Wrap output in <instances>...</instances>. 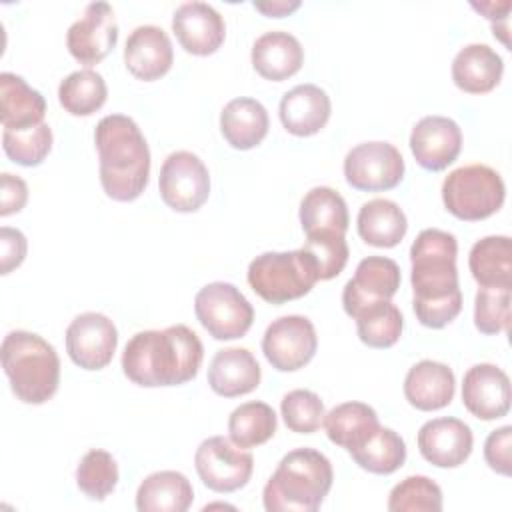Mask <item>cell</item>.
Listing matches in <instances>:
<instances>
[{
    "label": "cell",
    "instance_id": "cell-5",
    "mask_svg": "<svg viewBox=\"0 0 512 512\" xmlns=\"http://www.w3.org/2000/svg\"><path fill=\"white\" fill-rule=\"evenodd\" d=\"M2 368L14 396L24 404H44L60 384V358L50 342L28 330H12L2 340Z\"/></svg>",
    "mask_w": 512,
    "mask_h": 512
},
{
    "label": "cell",
    "instance_id": "cell-19",
    "mask_svg": "<svg viewBox=\"0 0 512 512\" xmlns=\"http://www.w3.org/2000/svg\"><path fill=\"white\" fill-rule=\"evenodd\" d=\"M172 30L180 46L194 56L214 54L226 36L222 14L206 2H184L172 16Z\"/></svg>",
    "mask_w": 512,
    "mask_h": 512
},
{
    "label": "cell",
    "instance_id": "cell-34",
    "mask_svg": "<svg viewBox=\"0 0 512 512\" xmlns=\"http://www.w3.org/2000/svg\"><path fill=\"white\" fill-rule=\"evenodd\" d=\"M276 432V414L266 402H244L228 418L230 440L238 448H256Z\"/></svg>",
    "mask_w": 512,
    "mask_h": 512
},
{
    "label": "cell",
    "instance_id": "cell-38",
    "mask_svg": "<svg viewBox=\"0 0 512 512\" xmlns=\"http://www.w3.org/2000/svg\"><path fill=\"white\" fill-rule=\"evenodd\" d=\"M390 512H440L442 490L428 476H408L388 496Z\"/></svg>",
    "mask_w": 512,
    "mask_h": 512
},
{
    "label": "cell",
    "instance_id": "cell-41",
    "mask_svg": "<svg viewBox=\"0 0 512 512\" xmlns=\"http://www.w3.org/2000/svg\"><path fill=\"white\" fill-rule=\"evenodd\" d=\"M474 326L482 334L510 328V288H480L474 298Z\"/></svg>",
    "mask_w": 512,
    "mask_h": 512
},
{
    "label": "cell",
    "instance_id": "cell-46",
    "mask_svg": "<svg viewBox=\"0 0 512 512\" xmlns=\"http://www.w3.org/2000/svg\"><path fill=\"white\" fill-rule=\"evenodd\" d=\"M254 8L270 18H282L292 14L300 8V0H268V2H254Z\"/></svg>",
    "mask_w": 512,
    "mask_h": 512
},
{
    "label": "cell",
    "instance_id": "cell-18",
    "mask_svg": "<svg viewBox=\"0 0 512 512\" xmlns=\"http://www.w3.org/2000/svg\"><path fill=\"white\" fill-rule=\"evenodd\" d=\"M474 446L472 430L458 418H434L418 430V450L438 468H456L466 462Z\"/></svg>",
    "mask_w": 512,
    "mask_h": 512
},
{
    "label": "cell",
    "instance_id": "cell-9",
    "mask_svg": "<svg viewBox=\"0 0 512 512\" xmlns=\"http://www.w3.org/2000/svg\"><path fill=\"white\" fill-rule=\"evenodd\" d=\"M194 466L206 488L228 494L248 484L254 470V458L230 438L210 436L196 448Z\"/></svg>",
    "mask_w": 512,
    "mask_h": 512
},
{
    "label": "cell",
    "instance_id": "cell-7",
    "mask_svg": "<svg viewBox=\"0 0 512 512\" xmlns=\"http://www.w3.org/2000/svg\"><path fill=\"white\" fill-rule=\"evenodd\" d=\"M504 196V180L486 164L460 166L442 182V202L446 210L466 222L496 214L504 204Z\"/></svg>",
    "mask_w": 512,
    "mask_h": 512
},
{
    "label": "cell",
    "instance_id": "cell-36",
    "mask_svg": "<svg viewBox=\"0 0 512 512\" xmlns=\"http://www.w3.org/2000/svg\"><path fill=\"white\" fill-rule=\"evenodd\" d=\"M352 460L372 474H392L406 460V444L392 428H378L360 448L350 452Z\"/></svg>",
    "mask_w": 512,
    "mask_h": 512
},
{
    "label": "cell",
    "instance_id": "cell-10",
    "mask_svg": "<svg viewBox=\"0 0 512 512\" xmlns=\"http://www.w3.org/2000/svg\"><path fill=\"white\" fill-rule=\"evenodd\" d=\"M160 196L176 212H196L210 194L206 164L188 150L168 154L158 178Z\"/></svg>",
    "mask_w": 512,
    "mask_h": 512
},
{
    "label": "cell",
    "instance_id": "cell-30",
    "mask_svg": "<svg viewBox=\"0 0 512 512\" xmlns=\"http://www.w3.org/2000/svg\"><path fill=\"white\" fill-rule=\"evenodd\" d=\"M324 428L330 442L348 454L360 448L378 428V414L364 402H342L324 416Z\"/></svg>",
    "mask_w": 512,
    "mask_h": 512
},
{
    "label": "cell",
    "instance_id": "cell-15",
    "mask_svg": "<svg viewBox=\"0 0 512 512\" xmlns=\"http://www.w3.org/2000/svg\"><path fill=\"white\" fill-rule=\"evenodd\" d=\"M400 268L392 258L368 256L358 262L356 274L342 290L344 312L354 318L362 308L390 300L400 288Z\"/></svg>",
    "mask_w": 512,
    "mask_h": 512
},
{
    "label": "cell",
    "instance_id": "cell-16",
    "mask_svg": "<svg viewBox=\"0 0 512 512\" xmlns=\"http://www.w3.org/2000/svg\"><path fill=\"white\" fill-rule=\"evenodd\" d=\"M462 130L448 116H424L410 134V150L416 162L430 172L448 168L460 154Z\"/></svg>",
    "mask_w": 512,
    "mask_h": 512
},
{
    "label": "cell",
    "instance_id": "cell-22",
    "mask_svg": "<svg viewBox=\"0 0 512 512\" xmlns=\"http://www.w3.org/2000/svg\"><path fill=\"white\" fill-rule=\"evenodd\" d=\"M456 378L452 368L436 360H420L404 378V396L416 410L432 412L448 406L454 398Z\"/></svg>",
    "mask_w": 512,
    "mask_h": 512
},
{
    "label": "cell",
    "instance_id": "cell-3",
    "mask_svg": "<svg viewBox=\"0 0 512 512\" xmlns=\"http://www.w3.org/2000/svg\"><path fill=\"white\" fill-rule=\"evenodd\" d=\"M100 160V184L108 198L136 200L150 176V150L138 124L124 114L104 116L94 130Z\"/></svg>",
    "mask_w": 512,
    "mask_h": 512
},
{
    "label": "cell",
    "instance_id": "cell-13",
    "mask_svg": "<svg viewBox=\"0 0 512 512\" xmlns=\"http://www.w3.org/2000/svg\"><path fill=\"white\" fill-rule=\"evenodd\" d=\"M118 346L114 322L100 312L78 314L66 328V352L84 370H102Z\"/></svg>",
    "mask_w": 512,
    "mask_h": 512
},
{
    "label": "cell",
    "instance_id": "cell-43",
    "mask_svg": "<svg viewBox=\"0 0 512 512\" xmlns=\"http://www.w3.org/2000/svg\"><path fill=\"white\" fill-rule=\"evenodd\" d=\"M510 452H512V426H502L488 434L484 442V458L494 472L502 476H510L512 472Z\"/></svg>",
    "mask_w": 512,
    "mask_h": 512
},
{
    "label": "cell",
    "instance_id": "cell-33",
    "mask_svg": "<svg viewBox=\"0 0 512 512\" xmlns=\"http://www.w3.org/2000/svg\"><path fill=\"white\" fill-rule=\"evenodd\" d=\"M108 88L96 70L84 68L68 74L58 86V100L72 116H90L106 102Z\"/></svg>",
    "mask_w": 512,
    "mask_h": 512
},
{
    "label": "cell",
    "instance_id": "cell-44",
    "mask_svg": "<svg viewBox=\"0 0 512 512\" xmlns=\"http://www.w3.org/2000/svg\"><path fill=\"white\" fill-rule=\"evenodd\" d=\"M28 242L18 228L2 226L0 228V272L10 274L26 258Z\"/></svg>",
    "mask_w": 512,
    "mask_h": 512
},
{
    "label": "cell",
    "instance_id": "cell-35",
    "mask_svg": "<svg viewBox=\"0 0 512 512\" xmlns=\"http://www.w3.org/2000/svg\"><path fill=\"white\" fill-rule=\"evenodd\" d=\"M354 320L358 338L370 348L394 346L400 340L404 328V318L390 300L374 302L362 308Z\"/></svg>",
    "mask_w": 512,
    "mask_h": 512
},
{
    "label": "cell",
    "instance_id": "cell-21",
    "mask_svg": "<svg viewBox=\"0 0 512 512\" xmlns=\"http://www.w3.org/2000/svg\"><path fill=\"white\" fill-rule=\"evenodd\" d=\"M332 112L328 94L316 84H298L280 100L282 126L294 136H312L320 132Z\"/></svg>",
    "mask_w": 512,
    "mask_h": 512
},
{
    "label": "cell",
    "instance_id": "cell-40",
    "mask_svg": "<svg viewBox=\"0 0 512 512\" xmlns=\"http://www.w3.org/2000/svg\"><path fill=\"white\" fill-rule=\"evenodd\" d=\"M280 412L288 430L298 434H312L324 422V404L312 390H292L282 398Z\"/></svg>",
    "mask_w": 512,
    "mask_h": 512
},
{
    "label": "cell",
    "instance_id": "cell-2",
    "mask_svg": "<svg viewBox=\"0 0 512 512\" xmlns=\"http://www.w3.org/2000/svg\"><path fill=\"white\" fill-rule=\"evenodd\" d=\"M202 358L204 346L198 334L174 324L134 334L122 352V370L128 380L144 388L180 386L196 378Z\"/></svg>",
    "mask_w": 512,
    "mask_h": 512
},
{
    "label": "cell",
    "instance_id": "cell-26",
    "mask_svg": "<svg viewBox=\"0 0 512 512\" xmlns=\"http://www.w3.org/2000/svg\"><path fill=\"white\" fill-rule=\"evenodd\" d=\"M504 62L488 44H468L452 60V80L468 94H486L502 78Z\"/></svg>",
    "mask_w": 512,
    "mask_h": 512
},
{
    "label": "cell",
    "instance_id": "cell-23",
    "mask_svg": "<svg viewBox=\"0 0 512 512\" xmlns=\"http://www.w3.org/2000/svg\"><path fill=\"white\" fill-rule=\"evenodd\" d=\"M260 376V366L246 348L218 350L208 368L210 388L224 398H234L256 390Z\"/></svg>",
    "mask_w": 512,
    "mask_h": 512
},
{
    "label": "cell",
    "instance_id": "cell-32",
    "mask_svg": "<svg viewBox=\"0 0 512 512\" xmlns=\"http://www.w3.org/2000/svg\"><path fill=\"white\" fill-rule=\"evenodd\" d=\"M472 278L480 288H512V242L508 236L478 240L468 256Z\"/></svg>",
    "mask_w": 512,
    "mask_h": 512
},
{
    "label": "cell",
    "instance_id": "cell-14",
    "mask_svg": "<svg viewBox=\"0 0 512 512\" xmlns=\"http://www.w3.org/2000/svg\"><path fill=\"white\" fill-rule=\"evenodd\" d=\"M118 42V22L108 2H92L68 28L66 46L74 60L84 66L102 62Z\"/></svg>",
    "mask_w": 512,
    "mask_h": 512
},
{
    "label": "cell",
    "instance_id": "cell-17",
    "mask_svg": "<svg viewBox=\"0 0 512 512\" xmlns=\"http://www.w3.org/2000/svg\"><path fill=\"white\" fill-rule=\"evenodd\" d=\"M510 380L506 372L494 364H474L464 374L462 404L478 420H496L510 410Z\"/></svg>",
    "mask_w": 512,
    "mask_h": 512
},
{
    "label": "cell",
    "instance_id": "cell-47",
    "mask_svg": "<svg viewBox=\"0 0 512 512\" xmlns=\"http://www.w3.org/2000/svg\"><path fill=\"white\" fill-rule=\"evenodd\" d=\"M472 8L482 12L492 24H496V20H502L506 22L508 18V12L512 8V2L510 0H504V2H480V4H474L472 2Z\"/></svg>",
    "mask_w": 512,
    "mask_h": 512
},
{
    "label": "cell",
    "instance_id": "cell-24",
    "mask_svg": "<svg viewBox=\"0 0 512 512\" xmlns=\"http://www.w3.org/2000/svg\"><path fill=\"white\" fill-rule=\"evenodd\" d=\"M304 62V48L296 36L284 30H272L256 38L252 46L254 70L272 82L294 76Z\"/></svg>",
    "mask_w": 512,
    "mask_h": 512
},
{
    "label": "cell",
    "instance_id": "cell-1",
    "mask_svg": "<svg viewBox=\"0 0 512 512\" xmlns=\"http://www.w3.org/2000/svg\"><path fill=\"white\" fill-rule=\"evenodd\" d=\"M456 254V236L438 228L422 230L410 246L412 306L426 328H444L462 310Z\"/></svg>",
    "mask_w": 512,
    "mask_h": 512
},
{
    "label": "cell",
    "instance_id": "cell-31",
    "mask_svg": "<svg viewBox=\"0 0 512 512\" xmlns=\"http://www.w3.org/2000/svg\"><path fill=\"white\" fill-rule=\"evenodd\" d=\"M356 224L360 238L376 248H394L408 230L406 214L388 198H374L362 204Z\"/></svg>",
    "mask_w": 512,
    "mask_h": 512
},
{
    "label": "cell",
    "instance_id": "cell-39",
    "mask_svg": "<svg viewBox=\"0 0 512 512\" xmlns=\"http://www.w3.org/2000/svg\"><path fill=\"white\" fill-rule=\"evenodd\" d=\"M2 148L20 166H38L52 148V130L46 122L26 130H4Z\"/></svg>",
    "mask_w": 512,
    "mask_h": 512
},
{
    "label": "cell",
    "instance_id": "cell-20",
    "mask_svg": "<svg viewBox=\"0 0 512 512\" xmlns=\"http://www.w3.org/2000/svg\"><path fill=\"white\" fill-rule=\"evenodd\" d=\"M172 62V42L160 26L144 24L130 32L124 46V64L132 76L144 82L158 80L172 68Z\"/></svg>",
    "mask_w": 512,
    "mask_h": 512
},
{
    "label": "cell",
    "instance_id": "cell-25",
    "mask_svg": "<svg viewBox=\"0 0 512 512\" xmlns=\"http://www.w3.org/2000/svg\"><path fill=\"white\" fill-rule=\"evenodd\" d=\"M46 100L12 72L0 74V118L4 130H26L44 122Z\"/></svg>",
    "mask_w": 512,
    "mask_h": 512
},
{
    "label": "cell",
    "instance_id": "cell-4",
    "mask_svg": "<svg viewBox=\"0 0 512 512\" xmlns=\"http://www.w3.org/2000/svg\"><path fill=\"white\" fill-rule=\"evenodd\" d=\"M330 460L314 448H296L276 466L264 486L262 502L268 512H314L332 488Z\"/></svg>",
    "mask_w": 512,
    "mask_h": 512
},
{
    "label": "cell",
    "instance_id": "cell-37",
    "mask_svg": "<svg viewBox=\"0 0 512 512\" xmlns=\"http://www.w3.org/2000/svg\"><path fill=\"white\" fill-rule=\"evenodd\" d=\"M76 484L90 500H104L118 484V464L106 450H90L76 468Z\"/></svg>",
    "mask_w": 512,
    "mask_h": 512
},
{
    "label": "cell",
    "instance_id": "cell-28",
    "mask_svg": "<svg viewBox=\"0 0 512 512\" xmlns=\"http://www.w3.org/2000/svg\"><path fill=\"white\" fill-rule=\"evenodd\" d=\"M194 500L190 480L176 470H160L146 476L136 492L140 512H186Z\"/></svg>",
    "mask_w": 512,
    "mask_h": 512
},
{
    "label": "cell",
    "instance_id": "cell-11",
    "mask_svg": "<svg viewBox=\"0 0 512 512\" xmlns=\"http://www.w3.org/2000/svg\"><path fill=\"white\" fill-rule=\"evenodd\" d=\"M346 182L362 192H382L404 178V158L390 142H362L344 158Z\"/></svg>",
    "mask_w": 512,
    "mask_h": 512
},
{
    "label": "cell",
    "instance_id": "cell-29",
    "mask_svg": "<svg viewBox=\"0 0 512 512\" xmlns=\"http://www.w3.org/2000/svg\"><path fill=\"white\" fill-rule=\"evenodd\" d=\"M300 224L306 236H344L350 224L346 200L328 186H316L308 190L300 202Z\"/></svg>",
    "mask_w": 512,
    "mask_h": 512
},
{
    "label": "cell",
    "instance_id": "cell-12",
    "mask_svg": "<svg viewBox=\"0 0 512 512\" xmlns=\"http://www.w3.org/2000/svg\"><path fill=\"white\" fill-rule=\"evenodd\" d=\"M316 348L318 336L314 324L298 314L276 318L262 338L266 360L280 372H296L304 368L314 358Z\"/></svg>",
    "mask_w": 512,
    "mask_h": 512
},
{
    "label": "cell",
    "instance_id": "cell-42",
    "mask_svg": "<svg viewBox=\"0 0 512 512\" xmlns=\"http://www.w3.org/2000/svg\"><path fill=\"white\" fill-rule=\"evenodd\" d=\"M302 248L314 258L320 280L336 278L344 270L350 256L344 236H338V234L306 236V242Z\"/></svg>",
    "mask_w": 512,
    "mask_h": 512
},
{
    "label": "cell",
    "instance_id": "cell-27",
    "mask_svg": "<svg viewBox=\"0 0 512 512\" xmlns=\"http://www.w3.org/2000/svg\"><path fill=\"white\" fill-rule=\"evenodd\" d=\"M268 112L254 98H234L220 112V132L236 150L258 146L268 134Z\"/></svg>",
    "mask_w": 512,
    "mask_h": 512
},
{
    "label": "cell",
    "instance_id": "cell-6",
    "mask_svg": "<svg viewBox=\"0 0 512 512\" xmlns=\"http://www.w3.org/2000/svg\"><path fill=\"white\" fill-rule=\"evenodd\" d=\"M318 266L304 250L264 252L248 266L250 288L270 304L302 298L318 282Z\"/></svg>",
    "mask_w": 512,
    "mask_h": 512
},
{
    "label": "cell",
    "instance_id": "cell-45",
    "mask_svg": "<svg viewBox=\"0 0 512 512\" xmlns=\"http://www.w3.org/2000/svg\"><path fill=\"white\" fill-rule=\"evenodd\" d=\"M0 216L20 212L28 200V186L20 176L4 172L0 176Z\"/></svg>",
    "mask_w": 512,
    "mask_h": 512
},
{
    "label": "cell",
    "instance_id": "cell-8",
    "mask_svg": "<svg viewBox=\"0 0 512 512\" xmlns=\"http://www.w3.org/2000/svg\"><path fill=\"white\" fill-rule=\"evenodd\" d=\"M198 322L216 340L242 338L254 320V308L230 282H210L194 298Z\"/></svg>",
    "mask_w": 512,
    "mask_h": 512
}]
</instances>
